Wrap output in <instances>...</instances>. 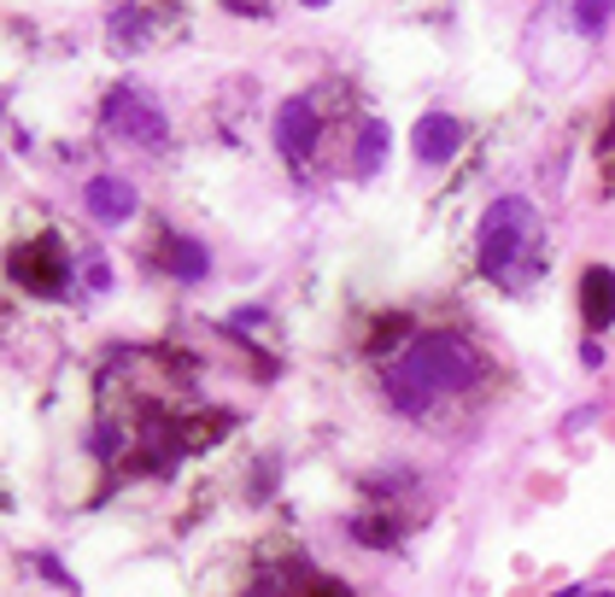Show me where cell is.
<instances>
[{"instance_id":"6da1fadb","label":"cell","mask_w":615,"mask_h":597,"mask_svg":"<svg viewBox=\"0 0 615 597\" xmlns=\"http://www.w3.org/2000/svg\"><path fill=\"white\" fill-rule=\"evenodd\" d=\"M475 375H481V352L464 334H417L381 369V392L392 399L399 416H429L440 399L475 387Z\"/></svg>"},{"instance_id":"7a4b0ae2","label":"cell","mask_w":615,"mask_h":597,"mask_svg":"<svg viewBox=\"0 0 615 597\" xmlns=\"http://www.w3.org/2000/svg\"><path fill=\"white\" fill-rule=\"evenodd\" d=\"M534 234H539V217H534V206H527L522 194L492 199V206L481 211V269L492 282H510L516 264H522V252L534 246Z\"/></svg>"},{"instance_id":"3957f363","label":"cell","mask_w":615,"mask_h":597,"mask_svg":"<svg viewBox=\"0 0 615 597\" xmlns=\"http://www.w3.org/2000/svg\"><path fill=\"white\" fill-rule=\"evenodd\" d=\"M65 269H71V259H65V246L54 234H36V241H24L12 252V276H19L30 294H65Z\"/></svg>"},{"instance_id":"277c9868","label":"cell","mask_w":615,"mask_h":597,"mask_svg":"<svg viewBox=\"0 0 615 597\" xmlns=\"http://www.w3.org/2000/svg\"><path fill=\"white\" fill-rule=\"evenodd\" d=\"M106 117L129 135V141H141V147H164V135H170L164 112H159V106H147V100H141V94H129V89H124V94H112Z\"/></svg>"},{"instance_id":"5b68a950","label":"cell","mask_w":615,"mask_h":597,"mask_svg":"<svg viewBox=\"0 0 615 597\" xmlns=\"http://www.w3.org/2000/svg\"><path fill=\"white\" fill-rule=\"evenodd\" d=\"M317 135H322V124H317L311 100H287V106L276 112V147H282L294 164H305V159L317 152Z\"/></svg>"},{"instance_id":"8992f818","label":"cell","mask_w":615,"mask_h":597,"mask_svg":"<svg viewBox=\"0 0 615 597\" xmlns=\"http://www.w3.org/2000/svg\"><path fill=\"white\" fill-rule=\"evenodd\" d=\"M410 147H417L422 164H446L457 147H464V124H457L452 112H429L417 124V135H410Z\"/></svg>"},{"instance_id":"52a82bcc","label":"cell","mask_w":615,"mask_h":597,"mask_svg":"<svg viewBox=\"0 0 615 597\" xmlns=\"http://www.w3.org/2000/svg\"><path fill=\"white\" fill-rule=\"evenodd\" d=\"M580 317H586V329H615V269L610 264H592L586 276H580Z\"/></svg>"},{"instance_id":"ba28073f","label":"cell","mask_w":615,"mask_h":597,"mask_svg":"<svg viewBox=\"0 0 615 597\" xmlns=\"http://www.w3.org/2000/svg\"><path fill=\"white\" fill-rule=\"evenodd\" d=\"M135 206H141V199H135V187L124 176H94L89 182V211L100 217V223H129Z\"/></svg>"},{"instance_id":"9c48e42d","label":"cell","mask_w":615,"mask_h":597,"mask_svg":"<svg viewBox=\"0 0 615 597\" xmlns=\"http://www.w3.org/2000/svg\"><path fill=\"white\" fill-rule=\"evenodd\" d=\"M387 164V124L381 117H369L364 129H357V152H352V170L357 176H375V170Z\"/></svg>"},{"instance_id":"30bf717a","label":"cell","mask_w":615,"mask_h":597,"mask_svg":"<svg viewBox=\"0 0 615 597\" xmlns=\"http://www.w3.org/2000/svg\"><path fill=\"white\" fill-rule=\"evenodd\" d=\"M170 276L200 282V276H205V246L187 241V234H176V241H170Z\"/></svg>"},{"instance_id":"8fae6325","label":"cell","mask_w":615,"mask_h":597,"mask_svg":"<svg viewBox=\"0 0 615 597\" xmlns=\"http://www.w3.org/2000/svg\"><path fill=\"white\" fill-rule=\"evenodd\" d=\"M610 12H615V0H574V30L580 36H604Z\"/></svg>"},{"instance_id":"7c38bea8","label":"cell","mask_w":615,"mask_h":597,"mask_svg":"<svg viewBox=\"0 0 615 597\" xmlns=\"http://www.w3.org/2000/svg\"><path fill=\"white\" fill-rule=\"evenodd\" d=\"M604 147H615V117H610V135H604Z\"/></svg>"},{"instance_id":"4fadbf2b","label":"cell","mask_w":615,"mask_h":597,"mask_svg":"<svg viewBox=\"0 0 615 597\" xmlns=\"http://www.w3.org/2000/svg\"><path fill=\"white\" fill-rule=\"evenodd\" d=\"M580 597H615V592H580Z\"/></svg>"},{"instance_id":"5bb4252c","label":"cell","mask_w":615,"mask_h":597,"mask_svg":"<svg viewBox=\"0 0 615 597\" xmlns=\"http://www.w3.org/2000/svg\"><path fill=\"white\" fill-rule=\"evenodd\" d=\"M305 7H329V0H305Z\"/></svg>"},{"instance_id":"9a60e30c","label":"cell","mask_w":615,"mask_h":597,"mask_svg":"<svg viewBox=\"0 0 615 597\" xmlns=\"http://www.w3.org/2000/svg\"><path fill=\"white\" fill-rule=\"evenodd\" d=\"M557 597H580V592H557Z\"/></svg>"}]
</instances>
